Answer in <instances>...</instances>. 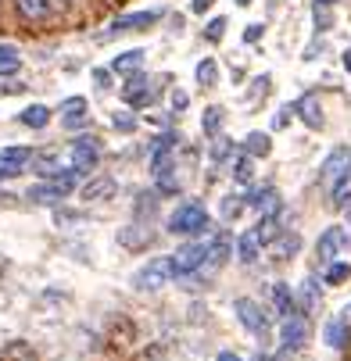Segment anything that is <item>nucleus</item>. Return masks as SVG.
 I'll return each mask as SVG.
<instances>
[{"label":"nucleus","mask_w":351,"mask_h":361,"mask_svg":"<svg viewBox=\"0 0 351 361\" xmlns=\"http://www.w3.org/2000/svg\"><path fill=\"white\" fill-rule=\"evenodd\" d=\"M205 229H208V212H205V204H197V200L179 204V208L169 215V233L172 236H197Z\"/></svg>","instance_id":"nucleus-1"},{"label":"nucleus","mask_w":351,"mask_h":361,"mask_svg":"<svg viewBox=\"0 0 351 361\" xmlns=\"http://www.w3.org/2000/svg\"><path fill=\"white\" fill-rule=\"evenodd\" d=\"M169 279H172L169 254H162V257H150V262H147L143 269H136V272H133V290H140V293H155V290L169 286Z\"/></svg>","instance_id":"nucleus-2"},{"label":"nucleus","mask_w":351,"mask_h":361,"mask_svg":"<svg viewBox=\"0 0 351 361\" xmlns=\"http://www.w3.org/2000/svg\"><path fill=\"white\" fill-rule=\"evenodd\" d=\"M233 315H237V322H240L247 333H255V336H266V333H269V312H266L258 300L237 297V300H233Z\"/></svg>","instance_id":"nucleus-3"},{"label":"nucleus","mask_w":351,"mask_h":361,"mask_svg":"<svg viewBox=\"0 0 351 361\" xmlns=\"http://www.w3.org/2000/svg\"><path fill=\"white\" fill-rule=\"evenodd\" d=\"M208 243H212V240L205 236V240H194V243L179 247L176 254H169V269H172V276H194V272L201 269V262H205Z\"/></svg>","instance_id":"nucleus-4"},{"label":"nucleus","mask_w":351,"mask_h":361,"mask_svg":"<svg viewBox=\"0 0 351 361\" xmlns=\"http://www.w3.org/2000/svg\"><path fill=\"white\" fill-rule=\"evenodd\" d=\"M309 319L305 315H287L283 322H280V343H283V354L280 357H287V354H297L301 347L309 343Z\"/></svg>","instance_id":"nucleus-5"},{"label":"nucleus","mask_w":351,"mask_h":361,"mask_svg":"<svg viewBox=\"0 0 351 361\" xmlns=\"http://www.w3.org/2000/svg\"><path fill=\"white\" fill-rule=\"evenodd\" d=\"M97 165H100V143H97L93 136H79V140L72 143V169H76L79 176H90Z\"/></svg>","instance_id":"nucleus-6"},{"label":"nucleus","mask_w":351,"mask_h":361,"mask_svg":"<svg viewBox=\"0 0 351 361\" xmlns=\"http://www.w3.org/2000/svg\"><path fill=\"white\" fill-rule=\"evenodd\" d=\"M122 97H126V104H129V108H147L150 100H155V90L147 86V79H143L140 68L129 72V79H126V86H122Z\"/></svg>","instance_id":"nucleus-7"},{"label":"nucleus","mask_w":351,"mask_h":361,"mask_svg":"<svg viewBox=\"0 0 351 361\" xmlns=\"http://www.w3.org/2000/svg\"><path fill=\"white\" fill-rule=\"evenodd\" d=\"M344 243H347V233H344V226H330V229H323V233H319V243H316L319 262H323V265H330L333 257L344 250Z\"/></svg>","instance_id":"nucleus-8"},{"label":"nucleus","mask_w":351,"mask_h":361,"mask_svg":"<svg viewBox=\"0 0 351 361\" xmlns=\"http://www.w3.org/2000/svg\"><path fill=\"white\" fill-rule=\"evenodd\" d=\"M162 18V11H136V15H122V18H115L112 22V29L100 36V39H108V36H115V32H140V29H150Z\"/></svg>","instance_id":"nucleus-9"},{"label":"nucleus","mask_w":351,"mask_h":361,"mask_svg":"<svg viewBox=\"0 0 351 361\" xmlns=\"http://www.w3.org/2000/svg\"><path fill=\"white\" fill-rule=\"evenodd\" d=\"M344 172H351V150H333L330 158L323 161V169H319V179H323V186H333Z\"/></svg>","instance_id":"nucleus-10"},{"label":"nucleus","mask_w":351,"mask_h":361,"mask_svg":"<svg viewBox=\"0 0 351 361\" xmlns=\"http://www.w3.org/2000/svg\"><path fill=\"white\" fill-rule=\"evenodd\" d=\"M115 240L122 247H129V250H140V247H147L150 240H155V233H150V226H143V222H129L126 229H119Z\"/></svg>","instance_id":"nucleus-11"},{"label":"nucleus","mask_w":351,"mask_h":361,"mask_svg":"<svg viewBox=\"0 0 351 361\" xmlns=\"http://www.w3.org/2000/svg\"><path fill=\"white\" fill-rule=\"evenodd\" d=\"M294 115H301V122H305L309 129H319L323 126V104H319V97L316 93L301 97L297 104H294Z\"/></svg>","instance_id":"nucleus-12"},{"label":"nucleus","mask_w":351,"mask_h":361,"mask_svg":"<svg viewBox=\"0 0 351 361\" xmlns=\"http://www.w3.org/2000/svg\"><path fill=\"white\" fill-rule=\"evenodd\" d=\"M119 190V183L112 176H93L86 186H83V200H112Z\"/></svg>","instance_id":"nucleus-13"},{"label":"nucleus","mask_w":351,"mask_h":361,"mask_svg":"<svg viewBox=\"0 0 351 361\" xmlns=\"http://www.w3.org/2000/svg\"><path fill=\"white\" fill-rule=\"evenodd\" d=\"M69 197V190L65 186H58V183H36V186H29V200L32 204H61Z\"/></svg>","instance_id":"nucleus-14"},{"label":"nucleus","mask_w":351,"mask_h":361,"mask_svg":"<svg viewBox=\"0 0 351 361\" xmlns=\"http://www.w3.org/2000/svg\"><path fill=\"white\" fill-rule=\"evenodd\" d=\"M323 336H326V343H330L333 350H344V347L351 343V326H347V315L330 319V322H326V329H323Z\"/></svg>","instance_id":"nucleus-15"},{"label":"nucleus","mask_w":351,"mask_h":361,"mask_svg":"<svg viewBox=\"0 0 351 361\" xmlns=\"http://www.w3.org/2000/svg\"><path fill=\"white\" fill-rule=\"evenodd\" d=\"M258 254H262V243H258L255 229H247V233L237 240V257H240L244 265H255V262H258Z\"/></svg>","instance_id":"nucleus-16"},{"label":"nucleus","mask_w":351,"mask_h":361,"mask_svg":"<svg viewBox=\"0 0 351 361\" xmlns=\"http://www.w3.org/2000/svg\"><path fill=\"white\" fill-rule=\"evenodd\" d=\"M15 8L25 22H43L50 15V0H15Z\"/></svg>","instance_id":"nucleus-17"},{"label":"nucleus","mask_w":351,"mask_h":361,"mask_svg":"<svg viewBox=\"0 0 351 361\" xmlns=\"http://www.w3.org/2000/svg\"><path fill=\"white\" fill-rule=\"evenodd\" d=\"M244 150H247V158H269V154H273V140H269V133H247Z\"/></svg>","instance_id":"nucleus-18"},{"label":"nucleus","mask_w":351,"mask_h":361,"mask_svg":"<svg viewBox=\"0 0 351 361\" xmlns=\"http://www.w3.org/2000/svg\"><path fill=\"white\" fill-rule=\"evenodd\" d=\"M244 204H247V208H255V212H269V208H276V204H280V197H276L273 186H262V190H255L251 197H244Z\"/></svg>","instance_id":"nucleus-19"},{"label":"nucleus","mask_w":351,"mask_h":361,"mask_svg":"<svg viewBox=\"0 0 351 361\" xmlns=\"http://www.w3.org/2000/svg\"><path fill=\"white\" fill-rule=\"evenodd\" d=\"M143 50H122V54L112 61V72H119V75H129V72H136L140 65H143Z\"/></svg>","instance_id":"nucleus-20"},{"label":"nucleus","mask_w":351,"mask_h":361,"mask_svg":"<svg viewBox=\"0 0 351 361\" xmlns=\"http://www.w3.org/2000/svg\"><path fill=\"white\" fill-rule=\"evenodd\" d=\"M273 300H276V312L287 319V315H297V300H294V293H290V286L287 283H276L273 286Z\"/></svg>","instance_id":"nucleus-21"},{"label":"nucleus","mask_w":351,"mask_h":361,"mask_svg":"<svg viewBox=\"0 0 351 361\" xmlns=\"http://www.w3.org/2000/svg\"><path fill=\"white\" fill-rule=\"evenodd\" d=\"M18 122H22L25 129H47V122H50V108H43V104H29V108L18 115Z\"/></svg>","instance_id":"nucleus-22"},{"label":"nucleus","mask_w":351,"mask_h":361,"mask_svg":"<svg viewBox=\"0 0 351 361\" xmlns=\"http://www.w3.org/2000/svg\"><path fill=\"white\" fill-rule=\"evenodd\" d=\"M222 126H226V111H222L219 104L205 108V115H201V129H205V136H219Z\"/></svg>","instance_id":"nucleus-23"},{"label":"nucleus","mask_w":351,"mask_h":361,"mask_svg":"<svg viewBox=\"0 0 351 361\" xmlns=\"http://www.w3.org/2000/svg\"><path fill=\"white\" fill-rule=\"evenodd\" d=\"M330 204H333V208H347V204H351V172H344L330 186Z\"/></svg>","instance_id":"nucleus-24"},{"label":"nucleus","mask_w":351,"mask_h":361,"mask_svg":"<svg viewBox=\"0 0 351 361\" xmlns=\"http://www.w3.org/2000/svg\"><path fill=\"white\" fill-rule=\"evenodd\" d=\"M194 79H197L201 86H215V82H219V65H215V58H201L197 68H194Z\"/></svg>","instance_id":"nucleus-25"},{"label":"nucleus","mask_w":351,"mask_h":361,"mask_svg":"<svg viewBox=\"0 0 351 361\" xmlns=\"http://www.w3.org/2000/svg\"><path fill=\"white\" fill-rule=\"evenodd\" d=\"M244 208H247L244 197H240V193H230V197H222V204H219V215H222V222H237Z\"/></svg>","instance_id":"nucleus-26"},{"label":"nucleus","mask_w":351,"mask_h":361,"mask_svg":"<svg viewBox=\"0 0 351 361\" xmlns=\"http://www.w3.org/2000/svg\"><path fill=\"white\" fill-rule=\"evenodd\" d=\"M297 247H301V236L294 233H280L276 236V243H273V257H280V262H283V257H290V254H297Z\"/></svg>","instance_id":"nucleus-27"},{"label":"nucleus","mask_w":351,"mask_h":361,"mask_svg":"<svg viewBox=\"0 0 351 361\" xmlns=\"http://www.w3.org/2000/svg\"><path fill=\"white\" fill-rule=\"evenodd\" d=\"M347 276H351V265H347V262H337V257H333V262L326 265V276H323V283H326V286H337V283H344Z\"/></svg>","instance_id":"nucleus-28"},{"label":"nucleus","mask_w":351,"mask_h":361,"mask_svg":"<svg viewBox=\"0 0 351 361\" xmlns=\"http://www.w3.org/2000/svg\"><path fill=\"white\" fill-rule=\"evenodd\" d=\"M230 176L237 183H251V176H255V172H251V158H247V154H240V158L230 161Z\"/></svg>","instance_id":"nucleus-29"},{"label":"nucleus","mask_w":351,"mask_h":361,"mask_svg":"<svg viewBox=\"0 0 351 361\" xmlns=\"http://www.w3.org/2000/svg\"><path fill=\"white\" fill-rule=\"evenodd\" d=\"M0 161H11V165L25 169V161H32V150L29 147H8V150H0Z\"/></svg>","instance_id":"nucleus-30"},{"label":"nucleus","mask_w":351,"mask_h":361,"mask_svg":"<svg viewBox=\"0 0 351 361\" xmlns=\"http://www.w3.org/2000/svg\"><path fill=\"white\" fill-rule=\"evenodd\" d=\"M316 300H319V283H316V279H305V283H301V307H305V312H312Z\"/></svg>","instance_id":"nucleus-31"},{"label":"nucleus","mask_w":351,"mask_h":361,"mask_svg":"<svg viewBox=\"0 0 351 361\" xmlns=\"http://www.w3.org/2000/svg\"><path fill=\"white\" fill-rule=\"evenodd\" d=\"M155 183H158V193H165V197H172V193H179V179L172 176V169H165V172H158V176H155Z\"/></svg>","instance_id":"nucleus-32"},{"label":"nucleus","mask_w":351,"mask_h":361,"mask_svg":"<svg viewBox=\"0 0 351 361\" xmlns=\"http://www.w3.org/2000/svg\"><path fill=\"white\" fill-rule=\"evenodd\" d=\"M155 212H158V193H143L136 204V219H150Z\"/></svg>","instance_id":"nucleus-33"},{"label":"nucleus","mask_w":351,"mask_h":361,"mask_svg":"<svg viewBox=\"0 0 351 361\" xmlns=\"http://www.w3.org/2000/svg\"><path fill=\"white\" fill-rule=\"evenodd\" d=\"M112 126H115V133H136V118H133L129 111H119V115L112 118Z\"/></svg>","instance_id":"nucleus-34"},{"label":"nucleus","mask_w":351,"mask_h":361,"mask_svg":"<svg viewBox=\"0 0 351 361\" xmlns=\"http://www.w3.org/2000/svg\"><path fill=\"white\" fill-rule=\"evenodd\" d=\"M205 36H208L212 43H219V39L226 36V18H212V22L205 25Z\"/></svg>","instance_id":"nucleus-35"},{"label":"nucleus","mask_w":351,"mask_h":361,"mask_svg":"<svg viewBox=\"0 0 351 361\" xmlns=\"http://www.w3.org/2000/svg\"><path fill=\"white\" fill-rule=\"evenodd\" d=\"M86 111V100L83 97H69L65 104H61V115H83Z\"/></svg>","instance_id":"nucleus-36"},{"label":"nucleus","mask_w":351,"mask_h":361,"mask_svg":"<svg viewBox=\"0 0 351 361\" xmlns=\"http://www.w3.org/2000/svg\"><path fill=\"white\" fill-rule=\"evenodd\" d=\"M330 25H333V18H330V8H319V4H316V29H319V32H326Z\"/></svg>","instance_id":"nucleus-37"},{"label":"nucleus","mask_w":351,"mask_h":361,"mask_svg":"<svg viewBox=\"0 0 351 361\" xmlns=\"http://www.w3.org/2000/svg\"><path fill=\"white\" fill-rule=\"evenodd\" d=\"M290 118H294V104H283V108L276 111V118H273V129H283Z\"/></svg>","instance_id":"nucleus-38"},{"label":"nucleus","mask_w":351,"mask_h":361,"mask_svg":"<svg viewBox=\"0 0 351 361\" xmlns=\"http://www.w3.org/2000/svg\"><path fill=\"white\" fill-rule=\"evenodd\" d=\"M262 32H266V25H262V22H251V25H247V32H244V39H247V43H258V39H262Z\"/></svg>","instance_id":"nucleus-39"},{"label":"nucleus","mask_w":351,"mask_h":361,"mask_svg":"<svg viewBox=\"0 0 351 361\" xmlns=\"http://www.w3.org/2000/svg\"><path fill=\"white\" fill-rule=\"evenodd\" d=\"M15 176H22V165H11V161H0V183H4V179H15Z\"/></svg>","instance_id":"nucleus-40"},{"label":"nucleus","mask_w":351,"mask_h":361,"mask_svg":"<svg viewBox=\"0 0 351 361\" xmlns=\"http://www.w3.org/2000/svg\"><path fill=\"white\" fill-rule=\"evenodd\" d=\"M186 104H190V97L183 90H172V111L179 115V111H186Z\"/></svg>","instance_id":"nucleus-41"},{"label":"nucleus","mask_w":351,"mask_h":361,"mask_svg":"<svg viewBox=\"0 0 351 361\" xmlns=\"http://www.w3.org/2000/svg\"><path fill=\"white\" fill-rule=\"evenodd\" d=\"M226 154H233V147H226V140H215V147H212V158H215V161H222Z\"/></svg>","instance_id":"nucleus-42"},{"label":"nucleus","mask_w":351,"mask_h":361,"mask_svg":"<svg viewBox=\"0 0 351 361\" xmlns=\"http://www.w3.org/2000/svg\"><path fill=\"white\" fill-rule=\"evenodd\" d=\"M93 79H97V86H100V90H112V72L97 68V72H93Z\"/></svg>","instance_id":"nucleus-43"},{"label":"nucleus","mask_w":351,"mask_h":361,"mask_svg":"<svg viewBox=\"0 0 351 361\" xmlns=\"http://www.w3.org/2000/svg\"><path fill=\"white\" fill-rule=\"evenodd\" d=\"M90 118L86 115H65V129H83Z\"/></svg>","instance_id":"nucleus-44"},{"label":"nucleus","mask_w":351,"mask_h":361,"mask_svg":"<svg viewBox=\"0 0 351 361\" xmlns=\"http://www.w3.org/2000/svg\"><path fill=\"white\" fill-rule=\"evenodd\" d=\"M212 4H215V0H190V11H194V15H205Z\"/></svg>","instance_id":"nucleus-45"},{"label":"nucleus","mask_w":351,"mask_h":361,"mask_svg":"<svg viewBox=\"0 0 351 361\" xmlns=\"http://www.w3.org/2000/svg\"><path fill=\"white\" fill-rule=\"evenodd\" d=\"M18 72V58H8V61H0V75H15Z\"/></svg>","instance_id":"nucleus-46"},{"label":"nucleus","mask_w":351,"mask_h":361,"mask_svg":"<svg viewBox=\"0 0 351 361\" xmlns=\"http://www.w3.org/2000/svg\"><path fill=\"white\" fill-rule=\"evenodd\" d=\"M8 58H18V50L11 43H0V61H8Z\"/></svg>","instance_id":"nucleus-47"},{"label":"nucleus","mask_w":351,"mask_h":361,"mask_svg":"<svg viewBox=\"0 0 351 361\" xmlns=\"http://www.w3.org/2000/svg\"><path fill=\"white\" fill-rule=\"evenodd\" d=\"M72 4H76V0H50V11H54V8H58V11H69Z\"/></svg>","instance_id":"nucleus-48"},{"label":"nucleus","mask_w":351,"mask_h":361,"mask_svg":"<svg viewBox=\"0 0 351 361\" xmlns=\"http://www.w3.org/2000/svg\"><path fill=\"white\" fill-rule=\"evenodd\" d=\"M215 361H244V357H237V354H233V350H222V354H219V357H215Z\"/></svg>","instance_id":"nucleus-49"},{"label":"nucleus","mask_w":351,"mask_h":361,"mask_svg":"<svg viewBox=\"0 0 351 361\" xmlns=\"http://www.w3.org/2000/svg\"><path fill=\"white\" fill-rule=\"evenodd\" d=\"M319 8H333V4H340V0H316Z\"/></svg>","instance_id":"nucleus-50"},{"label":"nucleus","mask_w":351,"mask_h":361,"mask_svg":"<svg viewBox=\"0 0 351 361\" xmlns=\"http://www.w3.org/2000/svg\"><path fill=\"white\" fill-rule=\"evenodd\" d=\"M255 361H283V357H273V354H258Z\"/></svg>","instance_id":"nucleus-51"},{"label":"nucleus","mask_w":351,"mask_h":361,"mask_svg":"<svg viewBox=\"0 0 351 361\" xmlns=\"http://www.w3.org/2000/svg\"><path fill=\"white\" fill-rule=\"evenodd\" d=\"M344 68L351 72V50H347V54H344Z\"/></svg>","instance_id":"nucleus-52"},{"label":"nucleus","mask_w":351,"mask_h":361,"mask_svg":"<svg viewBox=\"0 0 351 361\" xmlns=\"http://www.w3.org/2000/svg\"><path fill=\"white\" fill-rule=\"evenodd\" d=\"M237 4H240V8H247V4H251V0H237Z\"/></svg>","instance_id":"nucleus-53"}]
</instances>
